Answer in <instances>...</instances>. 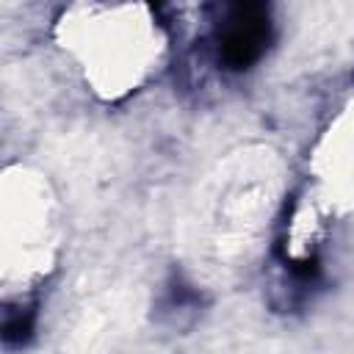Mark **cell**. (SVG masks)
I'll list each match as a JSON object with an SVG mask.
<instances>
[{
    "label": "cell",
    "mask_w": 354,
    "mask_h": 354,
    "mask_svg": "<svg viewBox=\"0 0 354 354\" xmlns=\"http://www.w3.org/2000/svg\"><path fill=\"white\" fill-rule=\"evenodd\" d=\"M268 14L266 0H230L221 25V55L230 66L252 64L266 44Z\"/></svg>",
    "instance_id": "cell-1"
}]
</instances>
